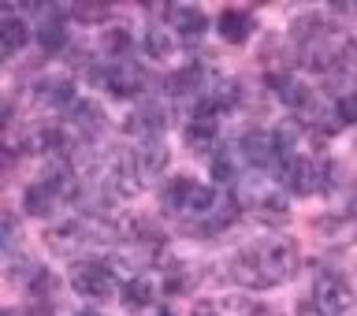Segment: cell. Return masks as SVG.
<instances>
[{
    "label": "cell",
    "instance_id": "cell-30",
    "mask_svg": "<svg viewBox=\"0 0 357 316\" xmlns=\"http://www.w3.org/2000/svg\"><path fill=\"white\" fill-rule=\"evenodd\" d=\"M78 316H100V313H89V309H86V313H78Z\"/></svg>",
    "mask_w": 357,
    "mask_h": 316
},
{
    "label": "cell",
    "instance_id": "cell-29",
    "mask_svg": "<svg viewBox=\"0 0 357 316\" xmlns=\"http://www.w3.org/2000/svg\"><path fill=\"white\" fill-rule=\"evenodd\" d=\"M342 60H350V67H357V41H350L342 49Z\"/></svg>",
    "mask_w": 357,
    "mask_h": 316
},
{
    "label": "cell",
    "instance_id": "cell-21",
    "mask_svg": "<svg viewBox=\"0 0 357 316\" xmlns=\"http://www.w3.org/2000/svg\"><path fill=\"white\" fill-rule=\"evenodd\" d=\"M71 119H75L86 134H97L100 127H105V108H100L97 100H78V105L71 108Z\"/></svg>",
    "mask_w": 357,
    "mask_h": 316
},
{
    "label": "cell",
    "instance_id": "cell-11",
    "mask_svg": "<svg viewBox=\"0 0 357 316\" xmlns=\"http://www.w3.org/2000/svg\"><path fill=\"white\" fill-rule=\"evenodd\" d=\"M164 123H167V108L160 105V100H142V105L127 116V130H130V134H145V138H153V134L160 130Z\"/></svg>",
    "mask_w": 357,
    "mask_h": 316
},
{
    "label": "cell",
    "instance_id": "cell-26",
    "mask_svg": "<svg viewBox=\"0 0 357 316\" xmlns=\"http://www.w3.org/2000/svg\"><path fill=\"white\" fill-rule=\"evenodd\" d=\"M0 234H4V246L11 250V246H15V234H19V227H15V216H4V227H0Z\"/></svg>",
    "mask_w": 357,
    "mask_h": 316
},
{
    "label": "cell",
    "instance_id": "cell-8",
    "mask_svg": "<svg viewBox=\"0 0 357 316\" xmlns=\"http://www.w3.org/2000/svg\"><path fill=\"white\" fill-rule=\"evenodd\" d=\"M130 156H134V167H138V175H142V183H149V179H156L167 167V145L160 142V138H145L138 149H130Z\"/></svg>",
    "mask_w": 357,
    "mask_h": 316
},
{
    "label": "cell",
    "instance_id": "cell-1",
    "mask_svg": "<svg viewBox=\"0 0 357 316\" xmlns=\"http://www.w3.org/2000/svg\"><path fill=\"white\" fill-rule=\"evenodd\" d=\"M298 268V246L290 239H261L231 257V279L245 290H268L287 283Z\"/></svg>",
    "mask_w": 357,
    "mask_h": 316
},
{
    "label": "cell",
    "instance_id": "cell-12",
    "mask_svg": "<svg viewBox=\"0 0 357 316\" xmlns=\"http://www.w3.org/2000/svg\"><path fill=\"white\" fill-rule=\"evenodd\" d=\"M216 30H220L223 41L242 45L245 38H250V30H253V19H250V11H242V8H223L220 19H216Z\"/></svg>",
    "mask_w": 357,
    "mask_h": 316
},
{
    "label": "cell",
    "instance_id": "cell-16",
    "mask_svg": "<svg viewBox=\"0 0 357 316\" xmlns=\"http://www.w3.org/2000/svg\"><path fill=\"white\" fill-rule=\"evenodd\" d=\"M167 22H172V30H183L186 38H201L205 33V15H201V8H190V4L167 8Z\"/></svg>",
    "mask_w": 357,
    "mask_h": 316
},
{
    "label": "cell",
    "instance_id": "cell-28",
    "mask_svg": "<svg viewBox=\"0 0 357 316\" xmlns=\"http://www.w3.org/2000/svg\"><path fill=\"white\" fill-rule=\"evenodd\" d=\"M298 316H328V313H324L317 301H305V306H298Z\"/></svg>",
    "mask_w": 357,
    "mask_h": 316
},
{
    "label": "cell",
    "instance_id": "cell-22",
    "mask_svg": "<svg viewBox=\"0 0 357 316\" xmlns=\"http://www.w3.org/2000/svg\"><path fill=\"white\" fill-rule=\"evenodd\" d=\"M172 49H175V38H172L167 30L153 27L149 33H145V52H149L153 60H167V56H172Z\"/></svg>",
    "mask_w": 357,
    "mask_h": 316
},
{
    "label": "cell",
    "instance_id": "cell-10",
    "mask_svg": "<svg viewBox=\"0 0 357 316\" xmlns=\"http://www.w3.org/2000/svg\"><path fill=\"white\" fill-rule=\"evenodd\" d=\"M26 41H30V27L19 19L15 8H4L0 11V52L15 56V52L26 49Z\"/></svg>",
    "mask_w": 357,
    "mask_h": 316
},
{
    "label": "cell",
    "instance_id": "cell-14",
    "mask_svg": "<svg viewBox=\"0 0 357 316\" xmlns=\"http://www.w3.org/2000/svg\"><path fill=\"white\" fill-rule=\"evenodd\" d=\"M123 239H130V242H138L145 253H156L164 246V231L156 227L153 220H145V216H134V220H127V227H123Z\"/></svg>",
    "mask_w": 357,
    "mask_h": 316
},
{
    "label": "cell",
    "instance_id": "cell-3",
    "mask_svg": "<svg viewBox=\"0 0 357 316\" xmlns=\"http://www.w3.org/2000/svg\"><path fill=\"white\" fill-rule=\"evenodd\" d=\"M312 301H317L328 316H342L354 306V294H350V287H346V279L339 272H320L317 287H312Z\"/></svg>",
    "mask_w": 357,
    "mask_h": 316
},
{
    "label": "cell",
    "instance_id": "cell-17",
    "mask_svg": "<svg viewBox=\"0 0 357 316\" xmlns=\"http://www.w3.org/2000/svg\"><path fill=\"white\" fill-rule=\"evenodd\" d=\"M60 205V197H56V190L52 186H45L41 179L33 183L26 194H22V209L30 212V216H49V212Z\"/></svg>",
    "mask_w": 357,
    "mask_h": 316
},
{
    "label": "cell",
    "instance_id": "cell-23",
    "mask_svg": "<svg viewBox=\"0 0 357 316\" xmlns=\"http://www.w3.org/2000/svg\"><path fill=\"white\" fill-rule=\"evenodd\" d=\"M100 49H105V56H123L130 49V30L127 27H108L100 33Z\"/></svg>",
    "mask_w": 357,
    "mask_h": 316
},
{
    "label": "cell",
    "instance_id": "cell-15",
    "mask_svg": "<svg viewBox=\"0 0 357 316\" xmlns=\"http://www.w3.org/2000/svg\"><path fill=\"white\" fill-rule=\"evenodd\" d=\"M33 97L49 108H75L78 105L75 86L67 82V78H45V82H38V89H33Z\"/></svg>",
    "mask_w": 357,
    "mask_h": 316
},
{
    "label": "cell",
    "instance_id": "cell-2",
    "mask_svg": "<svg viewBox=\"0 0 357 316\" xmlns=\"http://www.w3.org/2000/svg\"><path fill=\"white\" fill-rule=\"evenodd\" d=\"M160 205H164V212H172V216H183L186 227H190V223L205 220L220 201H216V190L212 186H201V183L183 175V179H172V183L160 190Z\"/></svg>",
    "mask_w": 357,
    "mask_h": 316
},
{
    "label": "cell",
    "instance_id": "cell-25",
    "mask_svg": "<svg viewBox=\"0 0 357 316\" xmlns=\"http://www.w3.org/2000/svg\"><path fill=\"white\" fill-rule=\"evenodd\" d=\"M71 15L82 19V22H93V19H105L108 8H100V4H93V8H89V4H78V8H71Z\"/></svg>",
    "mask_w": 357,
    "mask_h": 316
},
{
    "label": "cell",
    "instance_id": "cell-20",
    "mask_svg": "<svg viewBox=\"0 0 357 316\" xmlns=\"http://www.w3.org/2000/svg\"><path fill=\"white\" fill-rule=\"evenodd\" d=\"M324 30H328V27H324V15H320V11H301V15L290 19V38H294L298 45L320 38Z\"/></svg>",
    "mask_w": 357,
    "mask_h": 316
},
{
    "label": "cell",
    "instance_id": "cell-18",
    "mask_svg": "<svg viewBox=\"0 0 357 316\" xmlns=\"http://www.w3.org/2000/svg\"><path fill=\"white\" fill-rule=\"evenodd\" d=\"M119 298L127 301L130 309H145V306H153L156 287H153L149 276H134V279H127V283L119 287Z\"/></svg>",
    "mask_w": 357,
    "mask_h": 316
},
{
    "label": "cell",
    "instance_id": "cell-7",
    "mask_svg": "<svg viewBox=\"0 0 357 316\" xmlns=\"http://www.w3.org/2000/svg\"><path fill=\"white\" fill-rule=\"evenodd\" d=\"M41 22L33 27V38L45 52H60L67 45V11L63 8H41Z\"/></svg>",
    "mask_w": 357,
    "mask_h": 316
},
{
    "label": "cell",
    "instance_id": "cell-5",
    "mask_svg": "<svg viewBox=\"0 0 357 316\" xmlns=\"http://www.w3.org/2000/svg\"><path fill=\"white\" fill-rule=\"evenodd\" d=\"M279 175H283V186L290 190V194H298V197H309L312 190L324 186V183H320V179H324V167H317L309 156H290L287 167H283Z\"/></svg>",
    "mask_w": 357,
    "mask_h": 316
},
{
    "label": "cell",
    "instance_id": "cell-9",
    "mask_svg": "<svg viewBox=\"0 0 357 316\" xmlns=\"http://www.w3.org/2000/svg\"><path fill=\"white\" fill-rule=\"evenodd\" d=\"M339 56H342V49L331 41V30H324L320 38H312V41L301 45V63H305L309 71H331Z\"/></svg>",
    "mask_w": 357,
    "mask_h": 316
},
{
    "label": "cell",
    "instance_id": "cell-6",
    "mask_svg": "<svg viewBox=\"0 0 357 316\" xmlns=\"http://www.w3.org/2000/svg\"><path fill=\"white\" fill-rule=\"evenodd\" d=\"M149 86V75H145V67L138 63H112L105 67V89H112L116 97H138L142 89Z\"/></svg>",
    "mask_w": 357,
    "mask_h": 316
},
{
    "label": "cell",
    "instance_id": "cell-31",
    "mask_svg": "<svg viewBox=\"0 0 357 316\" xmlns=\"http://www.w3.org/2000/svg\"><path fill=\"white\" fill-rule=\"evenodd\" d=\"M8 316H11V313H8Z\"/></svg>",
    "mask_w": 357,
    "mask_h": 316
},
{
    "label": "cell",
    "instance_id": "cell-4",
    "mask_svg": "<svg viewBox=\"0 0 357 316\" xmlns=\"http://www.w3.org/2000/svg\"><path fill=\"white\" fill-rule=\"evenodd\" d=\"M71 287L78 290L82 298H105L112 294V272H108V264H97V261H78L71 268Z\"/></svg>",
    "mask_w": 357,
    "mask_h": 316
},
{
    "label": "cell",
    "instance_id": "cell-24",
    "mask_svg": "<svg viewBox=\"0 0 357 316\" xmlns=\"http://www.w3.org/2000/svg\"><path fill=\"white\" fill-rule=\"evenodd\" d=\"M335 112H339L342 123H357V89H350V93L339 97V105H335Z\"/></svg>",
    "mask_w": 357,
    "mask_h": 316
},
{
    "label": "cell",
    "instance_id": "cell-27",
    "mask_svg": "<svg viewBox=\"0 0 357 316\" xmlns=\"http://www.w3.org/2000/svg\"><path fill=\"white\" fill-rule=\"evenodd\" d=\"M190 316H216V306L201 298V301H194V313H190Z\"/></svg>",
    "mask_w": 357,
    "mask_h": 316
},
{
    "label": "cell",
    "instance_id": "cell-19",
    "mask_svg": "<svg viewBox=\"0 0 357 316\" xmlns=\"http://www.w3.org/2000/svg\"><path fill=\"white\" fill-rule=\"evenodd\" d=\"M208 175H212V183H234V179H238V153L234 149H212Z\"/></svg>",
    "mask_w": 357,
    "mask_h": 316
},
{
    "label": "cell",
    "instance_id": "cell-13",
    "mask_svg": "<svg viewBox=\"0 0 357 316\" xmlns=\"http://www.w3.org/2000/svg\"><path fill=\"white\" fill-rule=\"evenodd\" d=\"M45 239H49V250L52 253H63V257H75L89 242L86 239V223H63V227H52Z\"/></svg>",
    "mask_w": 357,
    "mask_h": 316
}]
</instances>
